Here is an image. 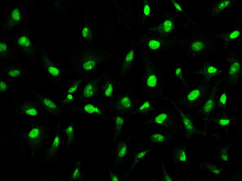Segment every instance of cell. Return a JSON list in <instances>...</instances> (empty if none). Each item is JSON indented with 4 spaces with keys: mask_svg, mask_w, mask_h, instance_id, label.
<instances>
[{
    "mask_svg": "<svg viewBox=\"0 0 242 181\" xmlns=\"http://www.w3.org/2000/svg\"><path fill=\"white\" fill-rule=\"evenodd\" d=\"M109 55L98 54H85L72 57L71 70L81 75L93 72L102 62L109 58Z\"/></svg>",
    "mask_w": 242,
    "mask_h": 181,
    "instance_id": "1",
    "label": "cell"
},
{
    "mask_svg": "<svg viewBox=\"0 0 242 181\" xmlns=\"http://www.w3.org/2000/svg\"><path fill=\"white\" fill-rule=\"evenodd\" d=\"M214 85L202 81L196 88L185 97L179 100L177 103L183 105L189 109L198 107L204 98L212 88Z\"/></svg>",
    "mask_w": 242,
    "mask_h": 181,
    "instance_id": "2",
    "label": "cell"
},
{
    "mask_svg": "<svg viewBox=\"0 0 242 181\" xmlns=\"http://www.w3.org/2000/svg\"><path fill=\"white\" fill-rule=\"evenodd\" d=\"M229 67L224 78L227 81V85L233 86L239 81L242 76V63L239 56L231 53L226 58Z\"/></svg>",
    "mask_w": 242,
    "mask_h": 181,
    "instance_id": "3",
    "label": "cell"
},
{
    "mask_svg": "<svg viewBox=\"0 0 242 181\" xmlns=\"http://www.w3.org/2000/svg\"><path fill=\"white\" fill-rule=\"evenodd\" d=\"M222 80L220 79L216 81L212 88L198 107V111L200 115L207 116L214 110L215 107V96L219 89V86Z\"/></svg>",
    "mask_w": 242,
    "mask_h": 181,
    "instance_id": "4",
    "label": "cell"
},
{
    "mask_svg": "<svg viewBox=\"0 0 242 181\" xmlns=\"http://www.w3.org/2000/svg\"><path fill=\"white\" fill-rule=\"evenodd\" d=\"M157 115L147 122L165 127H171L176 124L177 120L175 113L171 109L166 108L161 110Z\"/></svg>",
    "mask_w": 242,
    "mask_h": 181,
    "instance_id": "5",
    "label": "cell"
},
{
    "mask_svg": "<svg viewBox=\"0 0 242 181\" xmlns=\"http://www.w3.org/2000/svg\"><path fill=\"white\" fill-rule=\"evenodd\" d=\"M223 69H221L213 64L206 62L203 64L201 67L194 73L201 76L202 81L206 83H209L212 79L222 74Z\"/></svg>",
    "mask_w": 242,
    "mask_h": 181,
    "instance_id": "6",
    "label": "cell"
},
{
    "mask_svg": "<svg viewBox=\"0 0 242 181\" xmlns=\"http://www.w3.org/2000/svg\"><path fill=\"white\" fill-rule=\"evenodd\" d=\"M102 78H104L103 86V93L104 96L109 97L113 93L115 83L108 71H106L103 73Z\"/></svg>",
    "mask_w": 242,
    "mask_h": 181,
    "instance_id": "7",
    "label": "cell"
},
{
    "mask_svg": "<svg viewBox=\"0 0 242 181\" xmlns=\"http://www.w3.org/2000/svg\"><path fill=\"white\" fill-rule=\"evenodd\" d=\"M101 78L99 77L93 79L87 83L83 89L82 96L85 97L93 96L97 91L98 86Z\"/></svg>",
    "mask_w": 242,
    "mask_h": 181,
    "instance_id": "8",
    "label": "cell"
},
{
    "mask_svg": "<svg viewBox=\"0 0 242 181\" xmlns=\"http://www.w3.org/2000/svg\"><path fill=\"white\" fill-rule=\"evenodd\" d=\"M134 57L135 54L133 50H130L126 55L122 63L120 76L124 75L129 70L134 62Z\"/></svg>",
    "mask_w": 242,
    "mask_h": 181,
    "instance_id": "9",
    "label": "cell"
},
{
    "mask_svg": "<svg viewBox=\"0 0 242 181\" xmlns=\"http://www.w3.org/2000/svg\"><path fill=\"white\" fill-rule=\"evenodd\" d=\"M20 108L21 112L25 114L35 116L37 113L35 106L32 103L25 102L22 105Z\"/></svg>",
    "mask_w": 242,
    "mask_h": 181,
    "instance_id": "10",
    "label": "cell"
},
{
    "mask_svg": "<svg viewBox=\"0 0 242 181\" xmlns=\"http://www.w3.org/2000/svg\"><path fill=\"white\" fill-rule=\"evenodd\" d=\"M146 69L145 81L147 87L150 88L155 87L156 85L157 81L156 76L154 74H151V72L150 71L147 65L145 63Z\"/></svg>",
    "mask_w": 242,
    "mask_h": 181,
    "instance_id": "11",
    "label": "cell"
},
{
    "mask_svg": "<svg viewBox=\"0 0 242 181\" xmlns=\"http://www.w3.org/2000/svg\"><path fill=\"white\" fill-rule=\"evenodd\" d=\"M116 106L117 110L119 111H127L131 107V103L130 98L127 96L123 97L117 101Z\"/></svg>",
    "mask_w": 242,
    "mask_h": 181,
    "instance_id": "12",
    "label": "cell"
},
{
    "mask_svg": "<svg viewBox=\"0 0 242 181\" xmlns=\"http://www.w3.org/2000/svg\"><path fill=\"white\" fill-rule=\"evenodd\" d=\"M39 99L43 106L46 109L50 110L56 108L55 104L48 98L42 96Z\"/></svg>",
    "mask_w": 242,
    "mask_h": 181,
    "instance_id": "13",
    "label": "cell"
},
{
    "mask_svg": "<svg viewBox=\"0 0 242 181\" xmlns=\"http://www.w3.org/2000/svg\"><path fill=\"white\" fill-rule=\"evenodd\" d=\"M152 108L150 102L148 100L145 101L137 110V111L141 113H146L151 110Z\"/></svg>",
    "mask_w": 242,
    "mask_h": 181,
    "instance_id": "14",
    "label": "cell"
},
{
    "mask_svg": "<svg viewBox=\"0 0 242 181\" xmlns=\"http://www.w3.org/2000/svg\"><path fill=\"white\" fill-rule=\"evenodd\" d=\"M226 101V96L225 93L224 92L220 96L218 103L217 107H223L225 104Z\"/></svg>",
    "mask_w": 242,
    "mask_h": 181,
    "instance_id": "15",
    "label": "cell"
},
{
    "mask_svg": "<svg viewBox=\"0 0 242 181\" xmlns=\"http://www.w3.org/2000/svg\"><path fill=\"white\" fill-rule=\"evenodd\" d=\"M148 45L151 49L155 50L159 48L160 46V43L156 41L151 40L149 42Z\"/></svg>",
    "mask_w": 242,
    "mask_h": 181,
    "instance_id": "16",
    "label": "cell"
},
{
    "mask_svg": "<svg viewBox=\"0 0 242 181\" xmlns=\"http://www.w3.org/2000/svg\"><path fill=\"white\" fill-rule=\"evenodd\" d=\"M84 78H82L81 79H80L76 81L68 90L69 92L71 93V92H72L73 91H75L77 88L80 83Z\"/></svg>",
    "mask_w": 242,
    "mask_h": 181,
    "instance_id": "17",
    "label": "cell"
},
{
    "mask_svg": "<svg viewBox=\"0 0 242 181\" xmlns=\"http://www.w3.org/2000/svg\"><path fill=\"white\" fill-rule=\"evenodd\" d=\"M172 24L169 21H165L163 25V28L165 31L168 32L170 30L172 27Z\"/></svg>",
    "mask_w": 242,
    "mask_h": 181,
    "instance_id": "18",
    "label": "cell"
},
{
    "mask_svg": "<svg viewBox=\"0 0 242 181\" xmlns=\"http://www.w3.org/2000/svg\"><path fill=\"white\" fill-rule=\"evenodd\" d=\"M217 122L220 125H225L228 124L230 122L229 119L227 118H222L220 119L217 121Z\"/></svg>",
    "mask_w": 242,
    "mask_h": 181,
    "instance_id": "19",
    "label": "cell"
},
{
    "mask_svg": "<svg viewBox=\"0 0 242 181\" xmlns=\"http://www.w3.org/2000/svg\"><path fill=\"white\" fill-rule=\"evenodd\" d=\"M13 17L15 19L17 20L19 19L20 15L18 11L17 10H15L13 13Z\"/></svg>",
    "mask_w": 242,
    "mask_h": 181,
    "instance_id": "20",
    "label": "cell"
},
{
    "mask_svg": "<svg viewBox=\"0 0 242 181\" xmlns=\"http://www.w3.org/2000/svg\"><path fill=\"white\" fill-rule=\"evenodd\" d=\"M150 11V8L149 5H146L144 9L145 14L146 15H148Z\"/></svg>",
    "mask_w": 242,
    "mask_h": 181,
    "instance_id": "21",
    "label": "cell"
},
{
    "mask_svg": "<svg viewBox=\"0 0 242 181\" xmlns=\"http://www.w3.org/2000/svg\"><path fill=\"white\" fill-rule=\"evenodd\" d=\"M172 2L173 3V4L175 6L176 8L178 10L180 11H182V9L181 7L180 6L179 4H177L176 2L174 0H173Z\"/></svg>",
    "mask_w": 242,
    "mask_h": 181,
    "instance_id": "22",
    "label": "cell"
},
{
    "mask_svg": "<svg viewBox=\"0 0 242 181\" xmlns=\"http://www.w3.org/2000/svg\"><path fill=\"white\" fill-rule=\"evenodd\" d=\"M6 85L4 82H1L0 83V90L2 91H3L6 89Z\"/></svg>",
    "mask_w": 242,
    "mask_h": 181,
    "instance_id": "23",
    "label": "cell"
},
{
    "mask_svg": "<svg viewBox=\"0 0 242 181\" xmlns=\"http://www.w3.org/2000/svg\"><path fill=\"white\" fill-rule=\"evenodd\" d=\"M19 71L17 70H14L11 72H10L11 73L10 74H11L12 76H17V74H19Z\"/></svg>",
    "mask_w": 242,
    "mask_h": 181,
    "instance_id": "24",
    "label": "cell"
},
{
    "mask_svg": "<svg viewBox=\"0 0 242 181\" xmlns=\"http://www.w3.org/2000/svg\"><path fill=\"white\" fill-rule=\"evenodd\" d=\"M88 32V29L87 28L85 27L83 29V36L85 37L87 36Z\"/></svg>",
    "mask_w": 242,
    "mask_h": 181,
    "instance_id": "25",
    "label": "cell"
}]
</instances>
